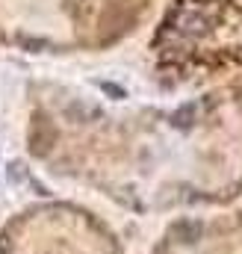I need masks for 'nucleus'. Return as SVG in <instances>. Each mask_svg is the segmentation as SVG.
Masks as SVG:
<instances>
[{
	"label": "nucleus",
	"mask_w": 242,
	"mask_h": 254,
	"mask_svg": "<svg viewBox=\"0 0 242 254\" xmlns=\"http://www.w3.org/2000/svg\"><path fill=\"white\" fill-rule=\"evenodd\" d=\"M104 92H107V95H113V98H124L121 86H113V83H104Z\"/></svg>",
	"instance_id": "f257e3e1"
}]
</instances>
